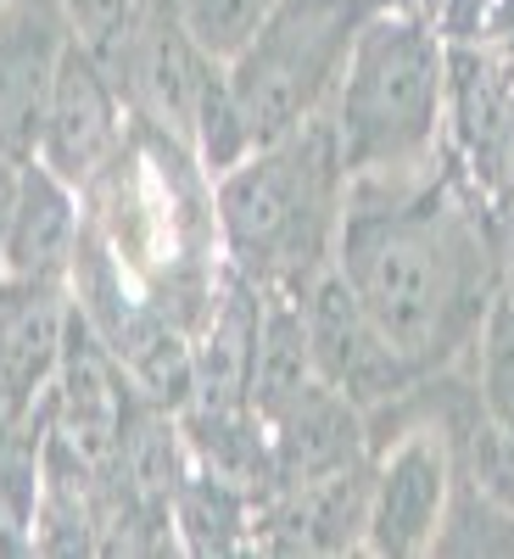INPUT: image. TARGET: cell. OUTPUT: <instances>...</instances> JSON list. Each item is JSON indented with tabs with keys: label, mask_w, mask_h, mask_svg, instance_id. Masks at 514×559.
Segmentation results:
<instances>
[{
	"label": "cell",
	"mask_w": 514,
	"mask_h": 559,
	"mask_svg": "<svg viewBox=\"0 0 514 559\" xmlns=\"http://www.w3.org/2000/svg\"><path fill=\"white\" fill-rule=\"evenodd\" d=\"M336 269L381 336L426 376L470 353L509 274L498 224L442 152L414 174H352Z\"/></svg>",
	"instance_id": "1"
},
{
	"label": "cell",
	"mask_w": 514,
	"mask_h": 559,
	"mask_svg": "<svg viewBox=\"0 0 514 559\" xmlns=\"http://www.w3.org/2000/svg\"><path fill=\"white\" fill-rule=\"evenodd\" d=\"M347 179L352 174L342 163L331 112L268 146H252L213 179L224 263L258 292H308L324 269H336Z\"/></svg>",
	"instance_id": "2"
},
{
	"label": "cell",
	"mask_w": 514,
	"mask_h": 559,
	"mask_svg": "<svg viewBox=\"0 0 514 559\" xmlns=\"http://www.w3.org/2000/svg\"><path fill=\"white\" fill-rule=\"evenodd\" d=\"M375 12L392 7L386 0H279L263 28L224 62L202 107V168L218 179L252 146H268V140L302 129L308 118L331 112L347 57Z\"/></svg>",
	"instance_id": "3"
},
{
	"label": "cell",
	"mask_w": 514,
	"mask_h": 559,
	"mask_svg": "<svg viewBox=\"0 0 514 559\" xmlns=\"http://www.w3.org/2000/svg\"><path fill=\"white\" fill-rule=\"evenodd\" d=\"M453 39L419 12L392 7L363 23L331 123L347 174H414L447 152Z\"/></svg>",
	"instance_id": "4"
},
{
	"label": "cell",
	"mask_w": 514,
	"mask_h": 559,
	"mask_svg": "<svg viewBox=\"0 0 514 559\" xmlns=\"http://www.w3.org/2000/svg\"><path fill=\"white\" fill-rule=\"evenodd\" d=\"M129 129H134V112H129L123 84L112 79V68L89 51L84 39H73L68 57H62V73L51 84V107H45V129H39L34 157L84 197L89 185L118 163Z\"/></svg>",
	"instance_id": "5"
},
{
	"label": "cell",
	"mask_w": 514,
	"mask_h": 559,
	"mask_svg": "<svg viewBox=\"0 0 514 559\" xmlns=\"http://www.w3.org/2000/svg\"><path fill=\"white\" fill-rule=\"evenodd\" d=\"M453 492V453L437 431H397L369 453V521L363 554L426 559Z\"/></svg>",
	"instance_id": "6"
},
{
	"label": "cell",
	"mask_w": 514,
	"mask_h": 559,
	"mask_svg": "<svg viewBox=\"0 0 514 559\" xmlns=\"http://www.w3.org/2000/svg\"><path fill=\"white\" fill-rule=\"evenodd\" d=\"M297 308H302V331H308L319 376L342 397H352L363 414L392 403L408 381H419V369L381 336V324L363 313V302L342 280V269H324L308 292H297Z\"/></svg>",
	"instance_id": "7"
},
{
	"label": "cell",
	"mask_w": 514,
	"mask_h": 559,
	"mask_svg": "<svg viewBox=\"0 0 514 559\" xmlns=\"http://www.w3.org/2000/svg\"><path fill=\"white\" fill-rule=\"evenodd\" d=\"M79 23L68 0H0V152L28 163L39 152L51 84Z\"/></svg>",
	"instance_id": "8"
},
{
	"label": "cell",
	"mask_w": 514,
	"mask_h": 559,
	"mask_svg": "<svg viewBox=\"0 0 514 559\" xmlns=\"http://www.w3.org/2000/svg\"><path fill=\"white\" fill-rule=\"evenodd\" d=\"M68 331H73L68 286L0 280V437L51 408Z\"/></svg>",
	"instance_id": "9"
},
{
	"label": "cell",
	"mask_w": 514,
	"mask_h": 559,
	"mask_svg": "<svg viewBox=\"0 0 514 559\" xmlns=\"http://www.w3.org/2000/svg\"><path fill=\"white\" fill-rule=\"evenodd\" d=\"M363 521H369V459L336 476L263 492L252 515V554L274 559L363 554Z\"/></svg>",
	"instance_id": "10"
},
{
	"label": "cell",
	"mask_w": 514,
	"mask_h": 559,
	"mask_svg": "<svg viewBox=\"0 0 514 559\" xmlns=\"http://www.w3.org/2000/svg\"><path fill=\"white\" fill-rule=\"evenodd\" d=\"M224 62H213L202 45L184 34V23L174 17V7L129 45V57L112 68V79L123 84L129 112L146 118L157 129H168L174 140L196 152V129H202V107L213 96Z\"/></svg>",
	"instance_id": "11"
},
{
	"label": "cell",
	"mask_w": 514,
	"mask_h": 559,
	"mask_svg": "<svg viewBox=\"0 0 514 559\" xmlns=\"http://www.w3.org/2000/svg\"><path fill=\"white\" fill-rule=\"evenodd\" d=\"M263 426H268V453H274V487L336 476V471H352V464L369 459L363 408L352 397H342L324 376L313 386H302L286 408H274Z\"/></svg>",
	"instance_id": "12"
},
{
	"label": "cell",
	"mask_w": 514,
	"mask_h": 559,
	"mask_svg": "<svg viewBox=\"0 0 514 559\" xmlns=\"http://www.w3.org/2000/svg\"><path fill=\"white\" fill-rule=\"evenodd\" d=\"M84 241V197L68 179H57L39 157L23 163L12 236H7V280H39V286H68L73 258Z\"/></svg>",
	"instance_id": "13"
},
{
	"label": "cell",
	"mask_w": 514,
	"mask_h": 559,
	"mask_svg": "<svg viewBox=\"0 0 514 559\" xmlns=\"http://www.w3.org/2000/svg\"><path fill=\"white\" fill-rule=\"evenodd\" d=\"M174 543L179 554H252V515H258V498L236 481H224L202 464L184 471V481L174 487Z\"/></svg>",
	"instance_id": "14"
},
{
	"label": "cell",
	"mask_w": 514,
	"mask_h": 559,
	"mask_svg": "<svg viewBox=\"0 0 514 559\" xmlns=\"http://www.w3.org/2000/svg\"><path fill=\"white\" fill-rule=\"evenodd\" d=\"M437 554L442 559H514V503L453 476V492H447V509L437 521L426 559Z\"/></svg>",
	"instance_id": "15"
},
{
	"label": "cell",
	"mask_w": 514,
	"mask_h": 559,
	"mask_svg": "<svg viewBox=\"0 0 514 559\" xmlns=\"http://www.w3.org/2000/svg\"><path fill=\"white\" fill-rule=\"evenodd\" d=\"M464 358H470V376H476L487 419L498 426V437L514 442V269L492 292L487 319H481V331H476V342H470Z\"/></svg>",
	"instance_id": "16"
},
{
	"label": "cell",
	"mask_w": 514,
	"mask_h": 559,
	"mask_svg": "<svg viewBox=\"0 0 514 559\" xmlns=\"http://www.w3.org/2000/svg\"><path fill=\"white\" fill-rule=\"evenodd\" d=\"M174 0H68V12L79 23V39L96 51L107 68H118L129 57V45L146 34Z\"/></svg>",
	"instance_id": "17"
},
{
	"label": "cell",
	"mask_w": 514,
	"mask_h": 559,
	"mask_svg": "<svg viewBox=\"0 0 514 559\" xmlns=\"http://www.w3.org/2000/svg\"><path fill=\"white\" fill-rule=\"evenodd\" d=\"M274 7L279 0H174V17L184 23V34H191L213 62H229L263 28V17Z\"/></svg>",
	"instance_id": "18"
},
{
	"label": "cell",
	"mask_w": 514,
	"mask_h": 559,
	"mask_svg": "<svg viewBox=\"0 0 514 559\" xmlns=\"http://www.w3.org/2000/svg\"><path fill=\"white\" fill-rule=\"evenodd\" d=\"M17 185H23V163L0 152V280H7V236H12V207H17Z\"/></svg>",
	"instance_id": "19"
}]
</instances>
